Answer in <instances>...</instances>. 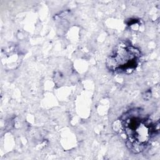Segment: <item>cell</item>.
Wrapping results in <instances>:
<instances>
[{"label":"cell","instance_id":"obj_1","mask_svg":"<svg viewBox=\"0 0 160 160\" xmlns=\"http://www.w3.org/2000/svg\"><path fill=\"white\" fill-rule=\"evenodd\" d=\"M126 146L132 152H142L157 133L158 128L139 109L128 111L121 119Z\"/></svg>","mask_w":160,"mask_h":160},{"label":"cell","instance_id":"obj_2","mask_svg":"<svg viewBox=\"0 0 160 160\" xmlns=\"http://www.w3.org/2000/svg\"><path fill=\"white\" fill-rule=\"evenodd\" d=\"M140 51L125 41L119 42L106 61V66L111 71L131 73L138 66Z\"/></svg>","mask_w":160,"mask_h":160}]
</instances>
